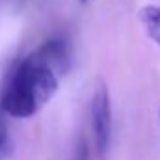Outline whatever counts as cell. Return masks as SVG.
I'll return each instance as SVG.
<instances>
[{"instance_id":"obj_1","label":"cell","mask_w":160,"mask_h":160,"mask_svg":"<svg viewBox=\"0 0 160 160\" xmlns=\"http://www.w3.org/2000/svg\"><path fill=\"white\" fill-rule=\"evenodd\" d=\"M58 84V75L34 50L9 71L0 97V110L13 118H30L56 95Z\"/></svg>"},{"instance_id":"obj_2","label":"cell","mask_w":160,"mask_h":160,"mask_svg":"<svg viewBox=\"0 0 160 160\" xmlns=\"http://www.w3.org/2000/svg\"><path fill=\"white\" fill-rule=\"evenodd\" d=\"M89 121H91L95 151L101 158H104L112 136V104H110V93L104 84H99L93 89L89 102Z\"/></svg>"},{"instance_id":"obj_3","label":"cell","mask_w":160,"mask_h":160,"mask_svg":"<svg viewBox=\"0 0 160 160\" xmlns=\"http://www.w3.org/2000/svg\"><path fill=\"white\" fill-rule=\"evenodd\" d=\"M138 19L145 28L147 36L160 47V6H153V4L142 6L138 9Z\"/></svg>"},{"instance_id":"obj_4","label":"cell","mask_w":160,"mask_h":160,"mask_svg":"<svg viewBox=\"0 0 160 160\" xmlns=\"http://www.w3.org/2000/svg\"><path fill=\"white\" fill-rule=\"evenodd\" d=\"M4 112L0 110V158L8 157L11 151V142H9V132H8V125L4 121Z\"/></svg>"},{"instance_id":"obj_5","label":"cell","mask_w":160,"mask_h":160,"mask_svg":"<svg viewBox=\"0 0 160 160\" xmlns=\"http://www.w3.org/2000/svg\"><path fill=\"white\" fill-rule=\"evenodd\" d=\"M75 160H89V151H88V143H86V140H84V138H80L78 145H77Z\"/></svg>"},{"instance_id":"obj_6","label":"cell","mask_w":160,"mask_h":160,"mask_svg":"<svg viewBox=\"0 0 160 160\" xmlns=\"http://www.w3.org/2000/svg\"><path fill=\"white\" fill-rule=\"evenodd\" d=\"M80 2H82V4H84V2H88V0H80Z\"/></svg>"}]
</instances>
